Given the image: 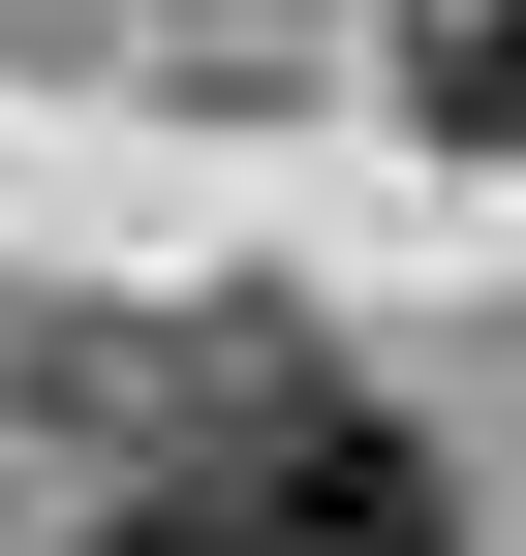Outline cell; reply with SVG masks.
<instances>
[{"mask_svg":"<svg viewBox=\"0 0 526 556\" xmlns=\"http://www.w3.org/2000/svg\"><path fill=\"white\" fill-rule=\"evenodd\" d=\"M93 556H465V495H434L403 402H341V371H217V402H186V464H155Z\"/></svg>","mask_w":526,"mask_h":556,"instance_id":"6da1fadb","label":"cell"},{"mask_svg":"<svg viewBox=\"0 0 526 556\" xmlns=\"http://www.w3.org/2000/svg\"><path fill=\"white\" fill-rule=\"evenodd\" d=\"M403 93L465 124V155H526V0H403Z\"/></svg>","mask_w":526,"mask_h":556,"instance_id":"7a4b0ae2","label":"cell"}]
</instances>
